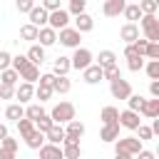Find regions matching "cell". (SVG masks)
I'll return each instance as SVG.
<instances>
[{"instance_id":"6da1fadb","label":"cell","mask_w":159,"mask_h":159,"mask_svg":"<svg viewBox=\"0 0 159 159\" xmlns=\"http://www.w3.org/2000/svg\"><path fill=\"white\" fill-rule=\"evenodd\" d=\"M10 67H12V70L20 75V80H22V82H27V84H35V82L40 80V67L30 65L25 55H15V57H12V62H10Z\"/></svg>"},{"instance_id":"7a4b0ae2","label":"cell","mask_w":159,"mask_h":159,"mask_svg":"<svg viewBox=\"0 0 159 159\" xmlns=\"http://www.w3.org/2000/svg\"><path fill=\"white\" fill-rule=\"evenodd\" d=\"M50 119L55 122V124H67V122H72L75 119V104L72 102H57L55 107H52V112H50Z\"/></svg>"},{"instance_id":"3957f363","label":"cell","mask_w":159,"mask_h":159,"mask_svg":"<svg viewBox=\"0 0 159 159\" xmlns=\"http://www.w3.org/2000/svg\"><path fill=\"white\" fill-rule=\"evenodd\" d=\"M142 142L137 137H119L114 142V154H127V157H137L142 152Z\"/></svg>"},{"instance_id":"277c9868","label":"cell","mask_w":159,"mask_h":159,"mask_svg":"<svg viewBox=\"0 0 159 159\" xmlns=\"http://www.w3.org/2000/svg\"><path fill=\"white\" fill-rule=\"evenodd\" d=\"M92 60H94V55H92L87 47H77V50L72 52V57H70V67H72V70H80V72H84V70L92 65Z\"/></svg>"},{"instance_id":"5b68a950","label":"cell","mask_w":159,"mask_h":159,"mask_svg":"<svg viewBox=\"0 0 159 159\" xmlns=\"http://www.w3.org/2000/svg\"><path fill=\"white\" fill-rule=\"evenodd\" d=\"M142 32L147 42H159V20L157 15H142Z\"/></svg>"},{"instance_id":"8992f818","label":"cell","mask_w":159,"mask_h":159,"mask_svg":"<svg viewBox=\"0 0 159 159\" xmlns=\"http://www.w3.org/2000/svg\"><path fill=\"white\" fill-rule=\"evenodd\" d=\"M70 15H67V10L65 7H60V10H55V12H50V17H47V27L50 30H55V32H60V30H65V27H70Z\"/></svg>"},{"instance_id":"52a82bcc","label":"cell","mask_w":159,"mask_h":159,"mask_svg":"<svg viewBox=\"0 0 159 159\" xmlns=\"http://www.w3.org/2000/svg\"><path fill=\"white\" fill-rule=\"evenodd\" d=\"M62 129H65V142H70V144H80V139L84 137V124H82L80 119L67 122Z\"/></svg>"},{"instance_id":"ba28073f","label":"cell","mask_w":159,"mask_h":159,"mask_svg":"<svg viewBox=\"0 0 159 159\" xmlns=\"http://www.w3.org/2000/svg\"><path fill=\"white\" fill-rule=\"evenodd\" d=\"M57 40H60V45H65V47H70V50H77L80 42H82V35H80L75 27H65V30L57 32Z\"/></svg>"},{"instance_id":"9c48e42d","label":"cell","mask_w":159,"mask_h":159,"mask_svg":"<svg viewBox=\"0 0 159 159\" xmlns=\"http://www.w3.org/2000/svg\"><path fill=\"white\" fill-rule=\"evenodd\" d=\"M119 37H122L124 45H134L139 40V25L137 22H124L122 30H119Z\"/></svg>"},{"instance_id":"30bf717a","label":"cell","mask_w":159,"mask_h":159,"mask_svg":"<svg viewBox=\"0 0 159 159\" xmlns=\"http://www.w3.org/2000/svg\"><path fill=\"white\" fill-rule=\"evenodd\" d=\"M109 92H112L114 99H129V94H132V84L122 77V80H117V82L109 84Z\"/></svg>"},{"instance_id":"8fae6325","label":"cell","mask_w":159,"mask_h":159,"mask_svg":"<svg viewBox=\"0 0 159 159\" xmlns=\"http://www.w3.org/2000/svg\"><path fill=\"white\" fill-rule=\"evenodd\" d=\"M117 124H119V127H124V129H132V132H137V127L142 124V119H139V114H137V112H129V109H124V112H119V119H117Z\"/></svg>"},{"instance_id":"7c38bea8","label":"cell","mask_w":159,"mask_h":159,"mask_svg":"<svg viewBox=\"0 0 159 159\" xmlns=\"http://www.w3.org/2000/svg\"><path fill=\"white\" fill-rule=\"evenodd\" d=\"M72 27L80 32V35H84V32H92V27H94V20H92V15L89 12H82V15H77V17H72Z\"/></svg>"},{"instance_id":"4fadbf2b","label":"cell","mask_w":159,"mask_h":159,"mask_svg":"<svg viewBox=\"0 0 159 159\" xmlns=\"http://www.w3.org/2000/svg\"><path fill=\"white\" fill-rule=\"evenodd\" d=\"M32 97H35V84L20 82V84L15 87V99H17V104H27Z\"/></svg>"},{"instance_id":"5bb4252c","label":"cell","mask_w":159,"mask_h":159,"mask_svg":"<svg viewBox=\"0 0 159 159\" xmlns=\"http://www.w3.org/2000/svg\"><path fill=\"white\" fill-rule=\"evenodd\" d=\"M124 0H104V5H102V12L107 15V17H119L122 12H124Z\"/></svg>"},{"instance_id":"9a60e30c","label":"cell","mask_w":159,"mask_h":159,"mask_svg":"<svg viewBox=\"0 0 159 159\" xmlns=\"http://www.w3.org/2000/svg\"><path fill=\"white\" fill-rule=\"evenodd\" d=\"M27 15H30V25H32V27H37V30H40V27H47V17H50V15H47L40 5H35Z\"/></svg>"},{"instance_id":"2e32d148","label":"cell","mask_w":159,"mask_h":159,"mask_svg":"<svg viewBox=\"0 0 159 159\" xmlns=\"http://www.w3.org/2000/svg\"><path fill=\"white\" fill-rule=\"evenodd\" d=\"M45 142H47V144H55V147H60V144L65 142V129H62L60 124H52V127L45 132Z\"/></svg>"},{"instance_id":"e0dca14e","label":"cell","mask_w":159,"mask_h":159,"mask_svg":"<svg viewBox=\"0 0 159 159\" xmlns=\"http://www.w3.org/2000/svg\"><path fill=\"white\" fill-rule=\"evenodd\" d=\"M27 62L30 65H35V67H40L42 62H45V47H40V45H30L27 47Z\"/></svg>"},{"instance_id":"ac0fdd59","label":"cell","mask_w":159,"mask_h":159,"mask_svg":"<svg viewBox=\"0 0 159 159\" xmlns=\"http://www.w3.org/2000/svg\"><path fill=\"white\" fill-rule=\"evenodd\" d=\"M99 139H102V142H107V144H114V142L119 139V124H102Z\"/></svg>"},{"instance_id":"d6986e66","label":"cell","mask_w":159,"mask_h":159,"mask_svg":"<svg viewBox=\"0 0 159 159\" xmlns=\"http://www.w3.org/2000/svg\"><path fill=\"white\" fill-rule=\"evenodd\" d=\"M37 40H40V47H52L57 42V32L50 30V27H40L37 30Z\"/></svg>"},{"instance_id":"ffe728a7","label":"cell","mask_w":159,"mask_h":159,"mask_svg":"<svg viewBox=\"0 0 159 159\" xmlns=\"http://www.w3.org/2000/svg\"><path fill=\"white\" fill-rule=\"evenodd\" d=\"M72 67H70V57H57L55 62H52V75L55 77H67V72H70Z\"/></svg>"},{"instance_id":"44dd1931","label":"cell","mask_w":159,"mask_h":159,"mask_svg":"<svg viewBox=\"0 0 159 159\" xmlns=\"http://www.w3.org/2000/svg\"><path fill=\"white\" fill-rule=\"evenodd\" d=\"M82 80L87 82V84H97V82H102V67H97L94 62L82 72Z\"/></svg>"},{"instance_id":"7402d4cb","label":"cell","mask_w":159,"mask_h":159,"mask_svg":"<svg viewBox=\"0 0 159 159\" xmlns=\"http://www.w3.org/2000/svg\"><path fill=\"white\" fill-rule=\"evenodd\" d=\"M99 119H102V124H117V119H119V109L112 107V104H107V107H102Z\"/></svg>"},{"instance_id":"603a6c76","label":"cell","mask_w":159,"mask_h":159,"mask_svg":"<svg viewBox=\"0 0 159 159\" xmlns=\"http://www.w3.org/2000/svg\"><path fill=\"white\" fill-rule=\"evenodd\" d=\"M60 149H62V159H80V157H82V147H80V144L62 142Z\"/></svg>"},{"instance_id":"cb8c5ba5","label":"cell","mask_w":159,"mask_h":159,"mask_svg":"<svg viewBox=\"0 0 159 159\" xmlns=\"http://www.w3.org/2000/svg\"><path fill=\"white\" fill-rule=\"evenodd\" d=\"M37 152H40V159H62V149L55 147V144H47V142H45Z\"/></svg>"},{"instance_id":"d4e9b609","label":"cell","mask_w":159,"mask_h":159,"mask_svg":"<svg viewBox=\"0 0 159 159\" xmlns=\"http://www.w3.org/2000/svg\"><path fill=\"white\" fill-rule=\"evenodd\" d=\"M97 60H99V62H94V65H97V67H102V70H107V67H114V65H117V55H114L112 50H102Z\"/></svg>"},{"instance_id":"484cf974","label":"cell","mask_w":159,"mask_h":159,"mask_svg":"<svg viewBox=\"0 0 159 159\" xmlns=\"http://www.w3.org/2000/svg\"><path fill=\"white\" fill-rule=\"evenodd\" d=\"M139 114H144L147 119H157L159 117V99H144V107Z\"/></svg>"},{"instance_id":"4316f807","label":"cell","mask_w":159,"mask_h":159,"mask_svg":"<svg viewBox=\"0 0 159 159\" xmlns=\"http://www.w3.org/2000/svg\"><path fill=\"white\" fill-rule=\"evenodd\" d=\"M22 117H25V107H22V104L15 102V104H7V107H5V119H10V122H20Z\"/></svg>"},{"instance_id":"83f0119b","label":"cell","mask_w":159,"mask_h":159,"mask_svg":"<svg viewBox=\"0 0 159 159\" xmlns=\"http://www.w3.org/2000/svg\"><path fill=\"white\" fill-rule=\"evenodd\" d=\"M17 80H20V75H17L12 67L0 72V84H2V87H17Z\"/></svg>"},{"instance_id":"f1b7e54d","label":"cell","mask_w":159,"mask_h":159,"mask_svg":"<svg viewBox=\"0 0 159 159\" xmlns=\"http://www.w3.org/2000/svg\"><path fill=\"white\" fill-rule=\"evenodd\" d=\"M122 15L127 17V22L142 20V10H139V2H127V5H124V12H122Z\"/></svg>"},{"instance_id":"f546056e","label":"cell","mask_w":159,"mask_h":159,"mask_svg":"<svg viewBox=\"0 0 159 159\" xmlns=\"http://www.w3.org/2000/svg\"><path fill=\"white\" fill-rule=\"evenodd\" d=\"M42 114H45V109H42V104H37V102H35V104L30 102V104L25 107V119H30L32 124H35V122H37Z\"/></svg>"},{"instance_id":"4dcf8cb0","label":"cell","mask_w":159,"mask_h":159,"mask_svg":"<svg viewBox=\"0 0 159 159\" xmlns=\"http://www.w3.org/2000/svg\"><path fill=\"white\" fill-rule=\"evenodd\" d=\"M25 144H27L30 149H40V147L45 144V134H42V132H37V129H32V132L25 137Z\"/></svg>"},{"instance_id":"1f68e13d","label":"cell","mask_w":159,"mask_h":159,"mask_svg":"<svg viewBox=\"0 0 159 159\" xmlns=\"http://www.w3.org/2000/svg\"><path fill=\"white\" fill-rule=\"evenodd\" d=\"M70 89H72V82L67 77H55V82H52V92L55 94H67Z\"/></svg>"},{"instance_id":"d6a6232c","label":"cell","mask_w":159,"mask_h":159,"mask_svg":"<svg viewBox=\"0 0 159 159\" xmlns=\"http://www.w3.org/2000/svg\"><path fill=\"white\" fill-rule=\"evenodd\" d=\"M84 7H87V0H70V5H67V15H70V17H77V15L84 12Z\"/></svg>"},{"instance_id":"836d02e7","label":"cell","mask_w":159,"mask_h":159,"mask_svg":"<svg viewBox=\"0 0 159 159\" xmlns=\"http://www.w3.org/2000/svg\"><path fill=\"white\" fill-rule=\"evenodd\" d=\"M142 107H144V97H142V94H129V99H127V109L139 114Z\"/></svg>"},{"instance_id":"e575fe53","label":"cell","mask_w":159,"mask_h":159,"mask_svg":"<svg viewBox=\"0 0 159 159\" xmlns=\"http://www.w3.org/2000/svg\"><path fill=\"white\" fill-rule=\"evenodd\" d=\"M20 40H27V42L37 40V27H32L30 22H25V25L20 27Z\"/></svg>"},{"instance_id":"d590c367","label":"cell","mask_w":159,"mask_h":159,"mask_svg":"<svg viewBox=\"0 0 159 159\" xmlns=\"http://www.w3.org/2000/svg\"><path fill=\"white\" fill-rule=\"evenodd\" d=\"M144 70H147V75H149L152 82L159 80V60H149V62H144Z\"/></svg>"},{"instance_id":"8d00e7d4","label":"cell","mask_w":159,"mask_h":159,"mask_svg":"<svg viewBox=\"0 0 159 159\" xmlns=\"http://www.w3.org/2000/svg\"><path fill=\"white\" fill-rule=\"evenodd\" d=\"M102 80H107L109 84H112V82H117V80H122V72H119V67L114 65V67H107V70H102Z\"/></svg>"},{"instance_id":"74e56055","label":"cell","mask_w":159,"mask_h":159,"mask_svg":"<svg viewBox=\"0 0 159 159\" xmlns=\"http://www.w3.org/2000/svg\"><path fill=\"white\" fill-rule=\"evenodd\" d=\"M139 10H142V15H154L159 10V2L157 0H142L139 2Z\"/></svg>"},{"instance_id":"f35d334b","label":"cell","mask_w":159,"mask_h":159,"mask_svg":"<svg viewBox=\"0 0 159 159\" xmlns=\"http://www.w3.org/2000/svg\"><path fill=\"white\" fill-rule=\"evenodd\" d=\"M52 94H55V92H52L50 87H40V84L35 87V99H40V104L47 102V99H52Z\"/></svg>"},{"instance_id":"ab89813d","label":"cell","mask_w":159,"mask_h":159,"mask_svg":"<svg viewBox=\"0 0 159 159\" xmlns=\"http://www.w3.org/2000/svg\"><path fill=\"white\" fill-rule=\"evenodd\" d=\"M52 124H55V122H52V119H50V114H47V112H45V114H42V117H40V119H37V122H35V129H37V132H42V134H45V132H47V129H50V127H52Z\"/></svg>"},{"instance_id":"60d3db41","label":"cell","mask_w":159,"mask_h":159,"mask_svg":"<svg viewBox=\"0 0 159 159\" xmlns=\"http://www.w3.org/2000/svg\"><path fill=\"white\" fill-rule=\"evenodd\" d=\"M15 124H17V132H20V137H22V139H25V137H27V134L35 129V124H32L30 119H25V117H22L20 122H15Z\"/></svg>"},{"instance_id":"b9f144b4","label":"cell","mask_w":159,"mask_h":159,"mask_svg":"<svg viewBox=\"0 0 159 159\" xmlns=\"http://www.w3.org/2000/svg\"><path fill=\"white\" fill-rule=\"evenodd\" d=\"M127 67H129L132 72H142V70H144V57H139V55L129 57V60H127Z\"/></svg>"},{"instance_id":"7bdbcfd3","label":"cell","mask_w":159,"mask_h":159,"mask_svg":"<svg viewBox=\"0 0 159 159\" xmlns=\"http://www.w3.org/2000/svg\"><path fill=\"white\" fill-rule=\"evenodd\" d=\"M0 149H5V152H10V154H15V152H17V139H12V137L7 134V137L0 142Z\"/></svg>"},{"instance_id":"ee69618b","label":"cell","mask_w":159,"mask_h":159,"mask_svg":"<svg viewBox=\"0 0 159 159\" xmlns=\"http://www.w3.org/2000/svg\"><path fill=\"white\" fill-rule=\"evenodd\" d=\"M144 57H147V60H159V42H149Z\"/></svg>"},{"instance_id":"f6af8a7d","label":"cell","mask_w":159,"mask_h":159,"mask_svg":"<svg viewBox=\"0 0 159 159\" xmlns=\"http://www.w3.org/2000/svg\"><path fill=\"white\" fill-rule=\"evenodd\" d=\"M40 7H42V10L47 12V15H50V12H55V10H60L62 5H60V0H42V5H40Z\"/></svg>"},{"instance_id":"bcb514c9","label":"cell","mask_w":159,"mask_h":159,"mask_svg":"<svg viewBox=\"0 0 159 159\" xmlns=\"http://www.w3.org/2000/svg\"><path fill=\"white\" fill-rule=\"evenodd\" d=\"M137 132H139V137H137V139H139L142 144H144L147 139H152V137H154V134H152V129H149L147 124H139V127H137Z\"/></svg>"},{"instance_id":"7dc6e473","label":"cell","mask_w":159,"mask_h":159,"mask_svg":"<svg viewBox=\"0 0 159 159\" xmlns=\"http://www.w3.org/2000/svg\"><path fill=\"white\" fill-rule=\"evenodd\" d=\"M10 62H12V55L7 50H0V72L2 70H10Z\"/></svg>"},{"instance_id":"c3c4849f","label":"cell","mask_w":159,"mask_h":159,"mask_svg":"<svg viewBox=\"0 0 159 159\" xmlns=\"http://www.w3.org/2000/svg\"><path fill=\"white\" fill-rule=\"evenodd\" d=\"M15 7H17V12H30L35 7V0H17Z\"/></svg>"},{"instance_id":"681fc988","label":"cell","mask_w":159,"mask_h":159,"mask_svg":"<svg viewBox=\"0 0 159 159\" xmlns=\"http://www.w3.org/2000/svg\"><path fill=\"white\" fill-rule=\"evenodd\" d=\"M147 45H149V42H147L144 37H139V40H137V42H134L132 47H134V52H137L139 57H144V52H147Z\"/></svg>"},{"instance_id":"f907efd6","label":"cell","mask_w":159,"mask_h":159,"mask_svg":"<svg viewBox=\"0 0 159 159\" xmlns=\"http://www.w3.org/2000/svg\"><path fill=\"white\" fill-rule=\"evenodd\" d=\"M37 82H40V87H50V89H52L55 75H52V72H47V75H40V80H37Z\"/></svg>"},{"instance_id":"816d5d0a","label":"cell","mask_w":159,"mask_h":159,"mask_svg":"<svg viewBox=\"0 0 159 159\" xmlns=\"http://www.w3.org/2000/svg\"><path fill=\"white\" fill-rule=\"evenodd\" d=\"M15 97V87H2L0 84V99H12Z\"/></svg>"},{"instance_id":"f5cc1de1","label":"cell","mask_w":159,"mask_h":159,"mask_svg":"<svg viewBox=\"0 0 159 159\" xmlns=\"http://www.w3.org/2000/svg\"><path fill=\"white\" fill-rule=\"evenodd\" d=\"M149 94H152V99H159V80L149 82Z\"/></svg>"},{"instance_id":"db71d44e","label":"cell","mask_w":159,"mask_h":159,"mask_svg":"<svg viewBox=\"0 0 159 159\" xmlns=\"http://www.w3.org/2000/svg\"><path fill=\"white\" fill-rule=\"evenodd\" d=\"M137 159H157V154H154V152H149V149H142V152L137 154Z\"/></svg>"},{"instance_id":"11a10c76","label":"cell","mask_w":159,"mask_h":159,"mask_svg":"<svg viewBox=\"0 0 159 159\" xmlns=\"http://www.w3.org/2000/svg\"><path fill=\"white\" fill-rule=\"evenodd\" d=\"M134 55H137V52H134V47H132V45H127V47H124V57L129 60V57H134Z\"/></svg>"},{"instance_id":"9f6ffc18","label":"cell","mask_w":159,"mask_h":159,"mask_svg":"<svg viewBox=\"0 0 159 159\" xmlns=\"http://www.w3.org/2000/svg\"><path fill=\"white\" fill-rule=\"evenodd\" d=\"M0 159H17V157L10 154V152H5V149H0Z\"/></svg>"},{"instance_id":"6f0895ef","label":"cell","mask_w":159,"mask_h":159,"mask_svg":"<svg viewBox=\"0 0 159 159\" xmlns=\"http://www.w3.org/2000/svg\"><path fill=\"white\" fill-rule=\"evenodd\" d=\"M7 137V124H0V142Z\"/></svg>"},{"instance_id":"680465c9","label":"cell","mask_w":159,"mask_h":159,"mask_svg":"<svg viewBox=\"0 0 159 159\" xmlns=\"http://www.w3.org/2000/svg\"><path fill=\"white\" fill-rule=\"evenodd\" d=\"M114 159H134V157H127V154H114Z\"/></svg>"}]
</instances>
